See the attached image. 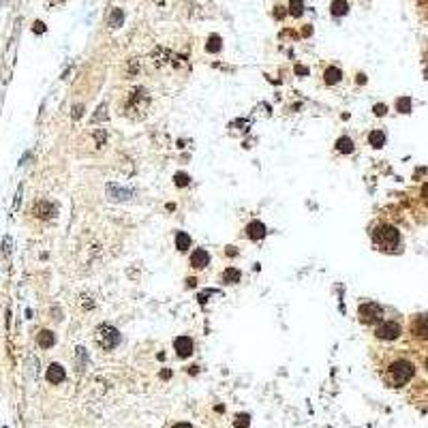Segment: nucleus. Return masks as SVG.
I'll return each mask as SVG.
<instances>
[{
	"mask_svg": "<svg viewBox=\"0 0 428 428\" xmlns=\"http://www.w3.org/2000/svg\"><path fill=\"white\" fill-rule=\"evenodd\" d=\"M122 22H124V13L120 9H112V13H109V18H107V24L112 28H118V26H122Z\"/></svg>",
	"mask_w": 428,
	"mask_h": 428,
	"instance_id": "obj_20",
	"label": "nucleus"
},
{
	"mask_svg": "<svg viewBox=\"0 0 428 428\" xmlns=\"http://www.w3.org/2000/svg\"><path fill=\"white\" fill-rule=\"evenodd\" d=\"M422 199H424V203L428 205V182H426V184L422 186Z\"/></svg>",
	"mask_w": 428,
	"mask_h": 428,
	"instance_id": "obj_30",
	"label": "nucleus"
},
{
	"mask_svg": "<svg viewBox=\"0 0 428 428\" xmlns=\"http://www.w3.org/2000/svg\"><path fill=\"white\" fill-rule=\"evenodd\" d=\"M173 428H193V426H191V424H176Z\"/></svg>",
	"mask_w": 428,
	"mask_h": 428,
	"instance_id": "obj_33",
	"label": "nucleus"
},
{
	"mask_svg": "<svg viewBox=\"0 0 428 428\" xmlns=\"http://www.w3.org/2000/svg\"><path fill=\"white\" fill-rule=\"evenodd\" d=\"M50 3H54V5H60V3H65V0H50Z\"/></svg>",
	"mask_w": 428,
	"mask_h": 428,
	"instance_id": "obj_34",
	"label": "nucleus"
},
{
	"mask_svg": "<svg viewBox=\"0 0 428 428\" xmlns=\"http://www.w3.org/2000/svg\"><path fill=\"white\" fill-rule=\"evenodd\" d=\"M358 315H360V321L366 323V326H375V323H381L383 321V308L379 306L377 302H364V304H360Z\"/></svg>",
	"mask_w": 428,
	"mask_h": 428,
	"instance_id": "obj_4",
	"label": "nucleus"
},
{
	"mask_svg": "<svg viewBox=\"0 0 428 428\" xmlns=\"http://www.w3.org/2000/svg\"><path fill=\"white\" fill-rule=\"evenodd\" d=\"M33 214H37L39 219H50V217L56 214V208H54L50 201H37L33 205Z\"/></svg>",
	"mask_w": 428,
	"mask_h": 428,
	"instance_id": "obj_10",
	"label": "nucleus"
},
{
	"mask_svg": "<svg viewBox=\"0 0 428 428\" xmlns=\"http://www.w3.org/2000/svg\"><path fill=\"white\" fill-rule=\"evenodd\" d=\"M411 334L417 338H428V315H417L411 321Z\"/></svg>",
	"mask_w": 428,
	"mask_h": 428,
	"instance_id": "obj_7",
	"label": "nucleus"
},
{
	"mask_svg": "<svg viewBox=\"0 0 428 428\" xmlns=\"http://www.w3.org/2000/svg\"><path fill=\"white\" fill-rule=\"evenodd\" d=\"M148 103H150V97L144 88H137L129 94V101H126V114H133V112H141L144 114L148 109Z\"/></svg>",
	"mask_w": 428,
	"mask_h": 428,
	"instance_id": "obj_5",
	"label": "nucleus"
},
{
	"mask_svg": "<svg viewBox=\"0 0 428 428\" xmlns=\"http://www.w3.org/2000/svg\"><path fill=\"white\" fill-rule=\"evenodd\" d=\"M45 377H47V381H50V383H62L67 375H65V368H62L60 364H52V366L47 368V375Z\"/></svg>",
	"mask_w": 428,
	"mask_h": 428,
	"instance_id": "obj_11",
	"label": "nucleus"
},
{
	"mask_svg": "<svg viewBox=\"0 0 428 428\" xmlns=\"http://www.w3.org/2000/svg\"><path fill=\"white\" fill-rule=\"evenodd\" d=\"M264 234H266L264 223H259V221H253V223H249L247 236L251 238V240H259V238H264Z\"/></svg>",
	"mask_w": 428,
	"mask_h": 428,
	"instance_id": "obj_14",
	"label": "nucleus"
},
{
	"mask_svg": "<svg viewBox=\"0 0 428 428\" xmlns=\"http://www.w3.org/2000/svg\"><path fill=\"white\" fill-rule=\"evenodd\" d=\"M35 33H45V26H43V22H37V24H35Z\"/></svg>",
	"mask_w": 428,
	"mask_h": 428,
	"instance_id": "obj_31",
	"label": "nucleus"
},
{
	"mask_svg": "<svg viewBox=\"0 0 428 428\" xmlns=\"http://www.w3.org/2000/svg\"><path fill=\"white\" fill-rule=\"evenodd\" d=\"M289 13L293 15V18H300V15L304 13V5L300 3V0H291L289 3Z\"/></svg>",
	"mask_w": 428,
	"mask_h": 428,
	"instance_id": "obj_23",
	"label": "nucleus"
},
{
	"mask_svg": "<svg viewBox=\"0 0 428 428\" xmlns=\"http://www.w3.org/2000/svg\"><path fill=\"white\" fill-rule=\"evenodd\" d=\"M173 349L178 351L180 358H188V355L193 353V349H195L193 338H188V336H178L176 340H173Z\"/></svg>",
	"mask_w": 428,
	"mask_h": 428,
	"instance_id": "obj_8",
	"label": "nucleus"
},
{
	"mask_svg": "<svg viewBox=\"0 0 428 428\" xmlns=\"http://www.w3.org/2000/svg\"><path fill=\"white\" fill-rule=\"evenodd\" d=\"M77 370H84L86 364H88V353H86L84 347H77Z\"/></svg>",
	"mask_w": 428,
	"mask_h": 428,
	"instance_id": "obj_22",
	"label": "nucleus"
},
{
	"mask_svg": "<svg viewBox=\"0 0 428 428\" xmlns=\"http://www.w3.org/2000/svg\"><path fill=\"white\" fill-rule=\"evenodd\" d=\"M340 79H343V71H340L338 67H328L326 73H323V82H326L328 86H336Z\"/></svg>",
	"mask_w": 428,
	"mask_h": 428,
	"instance_id": "obj_12",
	"label": "nucleus"
},
{
	"mask_svg": "<svg viewBox=\"0 0 428 428\" xmlns=\"http://www.w3.org/2000/svg\"><path fill=\"white\" fill-rule=\"evenodd\" d=\"M176 249L178 251L191 249V238H188L184 232H176Z\"/></svg>",
	"mask_w": 428,
	"mask_h": 428,
	"instance_id": "obj_21",
	"label": "nucleus"
},
{
	"mask_svg": "<svg viewBox=\"0 0 428 428\" xmlns=\"http://www.w3.org/2000/svg\"><path fill=\"white\" fill-rule=\"evenodd\" d=\"M173 180H176L178 186H186V184H188V176H186V173H182V171L176 173V178H173Z\"/></svg>",
	"mask_w": 428,
	"mask_h": 428,
	"instance_id": "obj_26",
	"label": "nucleus"
},
{
	"mask_svg": "<svg viewBox=\"0 0 428 428\" xmlns=\"http://www.w3.org/2000/svg\"><path fill=\"white\" fill-rule=\"evenodd\" d=\"M415 375V366L409 360H394L390 366L385 368L383 379L390 387H402L407 385Z\"/></svg>",
	"mask_w": 428,
	"mask_h": 428,
	"instance_id": "obj_2",
	"label": "nucleus"
},
{
	"mask_svg": "<svg viewBox=\"0 0 428 428\" xmlns=\"http://www.w3.org/2000/svg\"><path fill=\"white\" fill-rule=\"evenodd\" d=\"M37 343H39V347H43V349H50V347H54V343H56V336H54L50 330H41L37 334Z\"/></svg>",
	"mask_w": 428,
	"mask_h": 428,
	"instance_id": "obj_13",
	"label": "nucleus"
},
{
	"mask_svg": "<svg viewBox=\"0 0 428 428\" xmlns=\"http://www.w3.org/2000/svg\"><path fill=\"white\" fill-rule=\"evenodd\" d=\"M242 279V274L238 268H227V270L223 272V283H229V285H236V283H240Z\"/></svg>",
	"mask_w": 428,
	"mask_h": 428,
	"instance_id": "obj_19",
	"label": "nucleus"
},
{
	"mask_svg": "<svg viewBox=\"0 0 428 428\" xmlns=\"http://www.w3.org/2000/svg\"><path fill=\"white\" fill-rule=\"evenodd\" d=\"M205 50H208V52H219V50H221V37L212 35V37L208 39V45H205Z\"/></svg>",
	"mask_w": 428,
	"mask_h": 428,
	"instance_id": "obj_24",
	"label": "nucleus"
},
{
	"mask_svg": "<svg viewBox=\"0 0 428 428\" xmlns=\"http://www.w3.org/2000/svg\"><path fill=\"white\" fill-rule=\"evenodd\" d=\"M94 343H97L103 351H112L122 343V336L114 326H109V323H101V326L94 330Z\"/></svg>",
	"mask_w": 428,
	"mask_h": 428,
	"instance_id": "obj_3",
	"label": "nucleus"
},
{
	"mask_svg": "<svg viewBox=\"0 0 428 428\" xmlns=\"http://www.w3.org/2000/svg\"><path fill=\"white\" fill-rule=\"evenodd\" d=\"M353 139L351 137H340L338 141H336V152H340V154H351L353 152Z\"/></svg>",
	"mask_w": 428,
	"mask_h": 428,
	"instance_id": "obj_18",
	"label": "nucleus"
},
{
	"mask_svg": "<svg viewBox=\"0 0 428 428\" xmlns=\"http://www.w3.org/2000/svg\"><path fill=\"white\" fill-rule=\"evenodd\" d=\"M330 11H332V15H336V18L347 15L349 13V3H347V0H334V3L330 5Z\"/></svg>",
	"mask_w": 428,
	"mask_h": 428,
	"instance_id": "obj_16",
	"label": "nucleus"
},
{
	"mask_svg": "<svg viewBox=\"0 0 428 428\" xmlns=\"http://www.w3.org/2000/svg\"><path fill=\"white\" fill-rule=\"evenodd\" d=\"M368 144L372 148H381L385 144V133L381 129H375V131H370V135H368Z\"/></svg>",
	"mask_w": 428,
	"mask_h": 428,
	"instance_id": "obj_17",
	"label": "nucleus"
},
{
	"mask_svg": "<svg viewBox=\"0 0 428 428\" xmlns=\"http://www.w3.org/2000/svg\"><path fill=\"white\" fill-rule=\"evenodd\" d=\"M7 5V0H0V7H5Z\"/></svg>",
	"mask_w": 428,
	"mask_h": 428,
	"instance_id": "obj_35",
	"label": "nucleus"
},
{
	"mask_svg": "<svg viewBox=\"0 0 428 428\" xmlns=\"http://www.w3.org/2000/svg\"><path fill=\"white\" fill-rule=\"evenodd\" d=\"M249 426V415H238L236 417V428H247Z\"/></svg>",
	"mask_w": 428,
	"mask_h": 428,
	"instance_id": "obj_27",
	"label": "nucleus"
},
{
	"mask_svg": "<svg viewBox=\"0 0 428 428\" xmlns=\"http://www.w3.org/2000/svg\"><path fill=\"white\" fill-rule=\"evenodd\" d=\"M385 112H387V107L383 105V103H381V105H375V114L377 116H385Z\"/></svg>",
	"mask_w": 428,
	"mask_h": 428,
	"instance_id": "obj_29",
	"label": "nucleus"
},
{
	"mask_svg": "<svg viewBox=\"0 0 428 428\" xmlns=\"http://www.w3.org/2000/svg\"><path fill=\"white\" fill-rule=\"evenodd\" d=\"M9 251H11V238H5V244H3V253H5V255H9Z\"/></svg>",
	"mask_w": 428,
	"mask_h": 428,
	"instance_id": "obj_28",
	"label": "nucleus"
},
{
	"mask_svg": "<svg viewBox=\"0 0 428 428\" xmlns=\"http://www.w3.org/2000/svg\"><path fill=\"white\" fill-rule=\"evenodd\" d=\"M426 370H428V358H426Z\"/></svg>",
	"mask_w": 428,
	"mask_h": 428,
	"instance_id": "obj_36",
	"label": "nucleus"
},
{
	"mask_svg": "<svg viewBox=\"0 0 428 428\" xmlns=\"http://www.w3.org/2000/svg\"><path fill=\"white\" fill-rule=\"evenodd\" d=\"M402 334V328L398 321H381L375 330V336L381 340H396Z\"/></svg>",
	"mask_w": 428,
	"mask_h": 428,
	"instance_id": "obj_6",
	"label": "nucleus"
},
{
	"mask_svg": "<svg viewBox=\"0 0 428 428\" xmlns=\"http://www.w3.org/2000/svg\"><path fill=\"white\" fill-rule=\"evenodd\" d=\"M208 264H210V253L205 249H195L191 253V266L195 268V270H203Z\"/></svg>",
	"mask_w": 428,
	"mask_h": 428,
	"instance_id": "obj_9",
	"label": "nucleus"
},
{
	"mask_svg": "<svg viewBox=\"0 0 428 428\" xmlns=\"http://www.w3.org/2000/svg\"><path fill=\"white\" fill-rule=\"evenodd\" d=\"M107 195H109V199H129L133 193L126 191V188L116 186V184H109V186H107Z\"/></svg>",
	"mask_w": 428,
	"mask_h": 428,
	"instance_id": "obj_15",
	"label": "nucleus"
},
{
	"mask_svg": "<svg viewBox=\"0 0 428 428\" xmlns=\"http://www.w3.org/2000/svg\"><path fill=\"white\" fill-rule=\"evenodd\" d=\"M396 109L402 114H409V109H411V101L409 99H398L396 101Z\"/></svg>",
	"mask_w": 428,
	"mask_h": 428,
	"instance_id": "obj_25",
	"label": "nucleus"
},
{
	"mask_svg": "<svg viewBox=\"0 0 428 428\" xmlns=\"http://www.w3.org/2000/svg\"><path fill=\"white\" fill-rule=\"evenodd\" d=\"M79 116H82V105H77V107H75V114H73V118H79Z\"/></svg>",
	"mask_w": 428,
	"mask_h": 428,
	"instance_id": "obj_32",
	"label": "nucleus"
},
{
	"mask_svg": "<svg viewBox=\"0 0 428 428\" xmlns=\"http://www.w3.org/2000/svg\"><path fill=\"white\" fill-rule=\"evenodd\" d=\"M372 244L379 251L385 253H394L400 249V232L390 223H379L375 229H372Z\"/></svg>",
	"mask_w": 428,
	"mask_h": 428,
	"instance_id": "obj_1",
	"label": "nucleus"
}]
</instances>
